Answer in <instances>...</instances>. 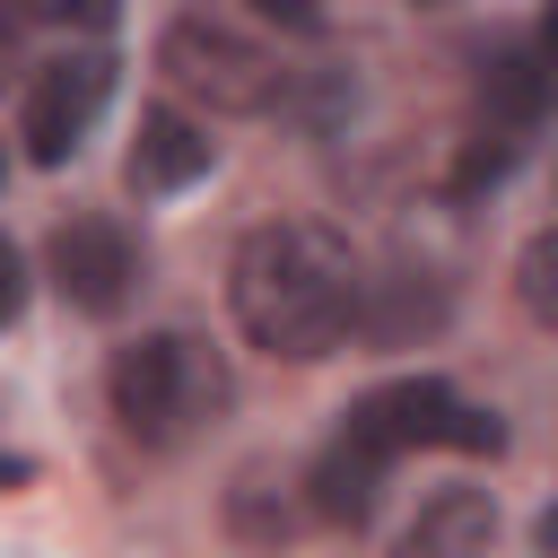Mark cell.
I'll return each mask as SVG.
<instances>
[{
    "instance_id": "cell-7",
    "label": "cell",
    "mask_w": 558,
    "mask_h": 558,
    "mask_svg": "<svg viewBox=\"0 0 558 558\" xmlns=\"http://www.w3.org/2000/svg\"><path fill=\"white\" fill-rule=\"evenodd\" d=\"M209 157H218V140H209L201 122H183L174 105H157V113H140L131 183H140V192H183V183H201V174H209Z\"/></svg>"
},
{
    "instance_id": "cell-12",
    "label": "cell",
    "mask_w": 558,
    "mask_h": 558,
    "mask_svg": "<svg viewBox=\"0 0 558 558\" xmlns=\"http://www.w3.org/2000/svg\"><path fill=\"white\" fill-rule=\"evenodd\" d=\"M253 9H262L270 26H288V35H314V26H323V0H253Z\"/></svg>"
},
{
    "instance_id": "cell-4",
    "label": "cell",
    "mask_w": 558,
    "mask_h": 558,
    "mask_svg": "<svg viewBox=\"0 0 558 558\" xmlns=\"http://www.w3.org/2000/svg\"><path fill=\"white\" fill-rule=\"evenodd\" d=\"M157 70H166L183 96H201L209 113H270L279 87H288V70H279L253 35H235V26H218V17H174V26L157 35Z\"/></svg>"
},
{
    "instance_id": "cell-1",
    "label": "cell",
    "mask_w": 558,
    "mask_h": 558,
    "mask_svg": "<svg viewBox=\"0 0 558 558\" xmlns=\"http://www.w3.org/2000/svg\"><path fill=\"white\" fill-rule=\"evenodd\" d=\"M357 296H366V279H357L349 235H331L314 218H270L227 262L235 331L270 357H331L357 323Z\"/></svg>"
},
{
    "instance_id": "cell-10",
    "label": "cell",
    "mask_w": 558,
    "mask_h": 558,
    "mask_svg": "<svg viewBox=\"0 0 558 558\" xmlns=\"http://www.w3.org/2000/svg\"><path fill=\"white\" fill-rule=\"evenodd\" d=\"M514 296H523V314H532V323H549V331H558V227H541V235L514 253Z\"/></svg>"
},
{
    "instance_id": "cell-15",
    "label": "cell",
    "mask_w": 558,
    "mask_h": 558,
    "mask_svg": "<svg viewBox=\"0 0 558 558\" xmlns=\"http://www.w3.org/2000/svg\"><path fill=\"white\" fill-rule=\"evenodd\" d=\"M427 9H436V0H427Z\"/></svg>"
},
{
    "instance_id": "cell-14",
    "label": "cell",
    "mask_w": 558,
    "mask_h": 558,
    "mask_svg": "<svg viewBox=\"0 0 558 558\" xmlns=\"http://www.w3.org/2000/svg\"><path fill=\"white\" fill-rule=\"evenodd\" d=\"M532 549H541V558H558V506H541V523H532Z\"/></svg>"
},
{
    "instance_id": "cell-5",
    "label": "cell",
    "mask_w": 558,
    "mask_h": 558,
    "mask_svg": "<svg viewBox=\"0 0 558 558\" xmlns=\"http://www.w3.org/2000/svg\"><path fill=\"white\" fill-rule=\"evenodd\" d=\"M105 96H113V52L87 44V52L44 61L26 78V96H17V148H26V166H70V148L105 113Z\"/></svg>"
},
{
    "instance_id": "cell-11",
    "label": "cell",
    "mask_w": 558,
    "mask_h": 558,
    "mask_svg": "<svg viewBox=\"0 0 558 558\" xmlns=\"http://www.w3.org/2000/svg\"><path fill=\"white\" fill-rule=\"evenodd\" d=\"M26 17H44V26H113V0H26Z\"/></svg>"
},
{
    "instance_id": "cell-2",
    "label": "cell",
    "mask_w": 558,
    "mask_h": 558,
    "mask_svg": "<svg viewBox=\"0 0 558 558\" xmlns=\"http://www.w3.org/2000/svg\"><path fill=\"white\" fill-rule=\"evenodd\" d=\"M105 401H113L122 436L174 453V445H192V436L235 401V375H227V357H218L201 331H140L131 349H113Z\"/></svg>"
},
{
    "instance_id": "cell-8",
    "label": "cell",
    "mask_w": 558,
    "mask_h": 558,
    "mask_svg": "<svg viewBox=\"0 0 558 558\" xmlns=\"http://www.w3.org/2000/svg\"><path fill=\"white\" fill-rule=\"evenodd\" d=\"M488 541H497L488 488H436L418 506V523L401 532V558H488Z\"/></svg>"
},
{
    "instance_id": "cell-6",
    "label": "cell",
    "mask_w": 558,
    "mask_h": 558,
    "mask_svg": "<svg viewBox=\"0 0 558 558\" xmlns=\"http://www.w3.org/2000/svg\"><path fill=\"white\" fill-rule=\"evenodd\" d=\"M44 262H52V288H61L78 314H122L131 288H140V244H131L122 218H105V209L61 218L52 244H44Z\"/></svg>"
},
{
    "instance_id": "cell-13",
    "label": "cell",
    "mask_w": 558,
    "mask_h": 558,
    "mask_svg": "<svg viewBox=\"0 0 558 558\" xmlns=\"http://www.w3.org/2000/svg\"><path fill=\"white\" fill-rule=\"evenodd\" d=\"M532 61H541V78L558 87V0L541 9V26H532Z\"/></svg>"
},
{
    "instance_id": "cell-9",
    "label": "cell",
    "mask_w": 558,
    "mask_h": 558,
    "mask_svg": "<svg viewBox=\"0 0 558 558\" xmlns=\"http://www.w3.org/2000/svg\"><path fill=\"white\" fill-rule=\"evenodd\" d=\"M375 488H384V453L357 445V436H331L323 462L305 471V497H314L323 523H366L375 514Z\"/></svg>"
},
{
    "instance_id": "cell-3",
    "label": "cell",
    "mask_w": 558,
    "mask_h": 558,
    "mask_svg": "<svg viewBox=\"0 0 558 558\" xmlns=\"http://www.w3.org/2000/svg\"><path fill=\"white\" fill-rule=\"evenodd\" d=\"M357 445H375L384 462L392 453H418V445H453V453H497L506 427L488 410H471L445 375H401V384H375L366 401H349V427Z\"/></svg>"
}]
</instances>
